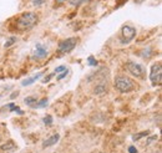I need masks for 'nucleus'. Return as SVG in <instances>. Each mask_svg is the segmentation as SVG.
<instances>
[{
  "mask_svg": "<svg viewBox=\"0 0 162 153\" xmlns=\"http://www.w3.org/2000/svg\"><path fill=\"white\" fill-rule=\"evenodd\" d=\"M37 23V14L34 11H28V13H23L16 20V27L21 31L29 30L35 26V24Z\"/></svg>",
  "mask_w": 162,
  "mask_h": 153,
  "instance_id": "nucleus-1",
  "label": "nucleus"
},
{
  "mask_svg": "<svg viewBox=\"0 0 162 153\" xmlns=\"http://www.w3.org/2000/svg\"><path fill=\"white\" fill-rule=\"evenodd\" d=\"M114 85L120 92H122V94L131 92V91H134L136 88V84L131 78H128L126 76H117L115 78Z\"/></svg>",
  "mask_w": 162,
  "mask_h": 153,
  "instance_id": "nucleus-2",
  "label": "nucleus"
},
{
  "mask_svg": "<svg viewBox=\"0 0 162 153\" xmlns=\"http://www.w3.org/2000/svg\"><path fill=\"white\" fill-rule=\"evenodd\" d=\"M150 80L152 86H160L162 84V66L161 62H156L155 65H152L151 67V72H150Z\"/></svg>",
  "mask_w": 162,
  "mask_h": 153,
  "instance_id": "nucleus-3",
  "label": "nucleus"
},
{
  "mask_svg": "<svg viewBox=\"0 0 162 153\" xmlns=\"http://www.w3.org/2000/svg\"><path fill=\"white\" fill-rule=\"evenodd\" d=\"M126 70L136 78H144L145 77V67L135 61H127L126 62Z\"/></svg>",
  "mask_w": 162,
  "mask_h": 153,
  "instance_id": "nucleus-4",
  "label": "nucleus"
},
{
  "mask_svg": "<svg viewBox=\"0 0 162 153\" xmlns=\"http://www.w3.org/2000/svg\"><path fill=\"white\" fill-rule=\"evenodd\" d=\"M76 44H77L76 37H69V39L63 40V41L59 43L57 50H59V53H61V54H67V53H70V51H73L75 49Z\"/></svg>",
  "mask_w": 162,
  "mask_h": 153,
  "instance_id": "nucleus-5",
  "label": "nucleus"
},
{
  "mask_svg": "<svg viewBox=\"0 0 162 153\" xmlns=\"http://www.w3.org/2000/svg\"><path fill=\"white\" fill-rule=\"evenodd\" d=\"M121 35H122V44H128L131 40H134L136 36V29L131 25H125L121 30Z\"/></svg>",
  "mask_w": 162,
  "mask_h": 153,
  "instance_id": "nucleus-6",
  "label": "nucleus"
},
{
  "mask_svg": "<svg viewBox=\"0 0 162 153\" xmlns=\"http://www.w3.org/2000/svg\"><path fill=\"white\" fill-rule=\"evenodd\" d=\"M47 49L45 47V46H43L40 43H37L36 44V46H35V51H34V57H36V59H44V57H46L47 56Z\"/></svg>",
  "mask_w": 162,
  "mask_h": 153,
  "instance_id": "nucleus-7",
  "label": "nucleus"
},
{
  "mask_svg": "<svg viewBox=\"0 0 162 153\" xmlns=\"http://www.w3.org/2000/svg\"><path fill=\"white\" fill-rule=\"evenodd\" d=\"M59 139H60V135H59V133L53 135L51 137H49L47 139H45V141L43 142V147H44V148H45V147H51V146H54V145L57 143Z\"/></svg>",
  "mask_w": 162,
  "mask_h": 153,
  "instance_id": "nucleus-8",
  "label": "nucleus"
},
{
  "mask_svg": "<svg viewBox=\"0 0 162 153\" xmlns=\"http://www.w3.org/2000/svg\"><path fill=\"white\" fill-rule=\"evenodd\" d=\"M107 91V84L105 82H100L97 84L95 87H94V95L96 96H101V95H104L105 92Z\"/></svg>",
  "mask_w": 162,
  "mask_h": 153,
  "instance_id": "nucleus-9",
  "label": "nucleus"
},
{
  "mask_svg": "<svg viewBox=\"0 0 162 153\" xmlns=\"http://www.w3.org/2000/svg\"><path fill=\"white\" fill-rule=\"evenodd\" d=\"M43 75H44L43 72H39V74H36V75L33 76V77H30V78H28V80H24L23 82H21V85H23V86H30V85H33V84L35 82V81L39 80Z\"/></svg>",
  "mask_w": 162,
  "mask_h": 153,
  "instance_id": "nucleus-10",
  "label": "nucleus"
},
{
  "mask_svg": "<svg viewBox=\"0 0 162 153\" xmlns=\"http://www.w3.org/2000/svg\"><path fill=\"white\" fill-rule=\"evenodd\" d=\"M2 149L4 151V152H9V151H14V149H16V146H15V143H14V141H8V143H5L4 146H2Z\"/></svg>",
  "mask_w": 162,
  "mask_h": 153,
  "instance_id": "nucleus-11",
  "label": "nucleus"
},
{
  "mask_svg": "<svg viewBox=\"0 0 162 153\" xmlns=\"http://www.w3.org/2000/svg\"><path fill=\"white\" fill-rule=\"evenodd\" d=\"M148 135H150V131H144V132H140V133L134 135V136H132V138H134V141H138V139L144 138V137H147Z\"/></svg>",
  "mask_w": 162,
  "mask_h": 153,
  "instance_id": "nucleus-12",
  "label": "nucleus"
},
{
  "mask_svg": "<svg viewBox=\"0 0 162 153\" xmlns=\"http://www.w3.org/2000/svg\"><path fill=\"white\" fill-rule=\"evenodd\" d=\"M24 102H25L26 106L33 107V106L36 104V102H37V100H36V97H31V96H30V97H26V98L24 100Z\"/></svg>",
  "mask_w": 162,
  "mask_h": 153,
  "instance_id": "nucleus-13",
  "label": "nucleus"
},
{
  "mask_svg": "<svg viewBox=\"0 0 162 153\" xmlns=\"http://www.w3.org/2000/svg\"><path fill=\"white\" fill-rule=\"evenodd\" d=\"M47 98H43V100H40L39 102H36V104L33 106V108H39V107H45L47 105Z\"/></svg>",
  "mask_w": 162,
  "mask_h": 153,
  "instance_id": "nucleus-14",
  "label": "nucleus"
},
{
  "mask_svg": "<svg viewBox=\"0 0 162 153\" xmlns=\"http://www.w3.org/2000/svg\"><path fill=\"white\" fill-rule=\"evenodd\" d=\"M151 54H152V50H151L150 47H147V49H144V51L141 53V56L145 57V59H148L151 56Z\"/></svg>",
  "mask_w": 162,
  "mask_h": 153,
  "instance_id": "nucleus-15",
  "label": "nucleus"
},
{
  "mask_svg": "<svg viewBox=\"0 0 162 153\" xmlns=\"http://www.w3.org/2000/svg\"><path fill=\"white\" fill-rule=\"evenodd\" d=\"M16 40H18V39H16L15 36H11V37H10V39L8 40V41L4 44V46H5V47H10L13 44H15V43H16Z\"/></svg>",
  "mask_w": 162,
  "mask_h": 153,
  "instance_id": "nucleus-16",
  "label": "nucleus"
},
{
  "mask_svg": "<svg viewBox=\"0 0 162 153\" xmlns=\"http://www.w3.org/2000/svg\"><path fill=\"white\" fill-rule=\"evenodd\" d=\"M87 64H89V66H97V61L95 60L94 56H89L87 57Z\"/></svg>",
  "mask_w": 162,
  "mask_h": 153,
  "instance_id": "nucleus-17",
  "label": "nucleus"
},
{
  "mask_svg": "<svg viewBox=\"0 0 162 153\" xmlns=\"http://www.w3.org/2000/svg\"><path fill=\"white\" fill-rule=\"evenodd\" d=\"M44 123H45V125H47V126H50V125L53 123V117L50 116V115H47V116L44 118Z\"/></svg>",
  "mask_w": 162,
  "mask_h": 153,
  "instance_id": "nucleus-18",
  "label": "nucleus"
},
{
  "mask_svg": "<svg viewBox=\"0 0 162 153\" xmlns=\"http://www.w3.org/2000/svg\"><path fill=\"white\" fill-rule=\"evenodd\" d=\"M65 70H66V66H57V67L55 69L54 72H55V74H61V72H64Z\"/></svg>",
  "mask_w": 162,
  "mask_h": 153,
  "instance_id": "nucleus-19",
  "label": "nucleus"
},
{
  "mask_svg": "<svg viewBox=\"0 0 162 153\" xmlns=\"http://www.w3.org/2000/svg\"><path fill=\"white\" fill-rule=\"evenodd\" d=\"M67 74H69V70L66 69V70L64 71V72H61V74H60V76H59V77H57L56 80H63L64 77H66V75H67Z\"/></svg>",
  "mask_w": 162,
  "mask_h": 153,
  "instance_id": "nucleus-20",
  "label": "nucleus"
},
{
  "mask_svg": "<svg viewBox=\"0 0 162 153\" xmlns=\"http://www.w3.org/2000/svg\"><path fill=\"white\" fill-rule=\"evenodd\" d=\"M157 139V136H151V137H148V139H147V142H146V146H148L151 142H154V141H156Z\"/></svg>",
  "mask_w": 162,
  "mask_h": 153,
  "instance_id": "nucleus-21",
  "label": "nucleus"
},
{
  "mask_svg": "<svg viewBox=\"0 0 162 153\" xmlns=\"http://www.w3.org/2000/svg\"><path fill=\"white\" fill-rule=\"evenodd\" d=\"M45 2H46V0H34L33 4H34V5H36V6H39V5H43Z\"/></svg>",
  "mask_w": 162,
  "mask_h": 153,
  "instance_id": "nucleus-22",
  "label": "nucleus"
},
{
  "mask_svg": "<svg viewBox=\"0 0 162 153\" xmlns=\"http://www.w3.org/2000/svg\"><path fill=\"white\" fill-rule=\"evenodd\" d=\"M53 76H54V74H50V75H47V76H46L44 80H43V84H46V82H49V81L51 80V77H53Z\"/></svg>",
  "mask_w": 162,
  "mask_h": 153,
  "instance_id": "nucleus-23",
  "label": "nucleus"
},
{
  "mask_svg": "<svg viewBox=\"0 0 162 153\" xmlns=\"http://www.w3.org/2000/svg\"><path fill=\"white\" fill-rule=\"evenodd\" d=\"M11 111H15V112H18L19 115H24V111H21V110H20V107H18V106H14V108H13Z\"/></svg>",
  "mask_w": 162,
  "mask_h": 153,
  "instance_id": "nucleus-24",
  "label": "nucleus"
},
{
  "mask_svg": "<svg viewBox=\"0 0 162 153\" xmlns=\"http://www.w3.org/2000/svg\"><path fill=\"white\" fill-rule=\"evenodd\" d=\"M128 153H137V149L134 146H131V147H128Z\"/></svg>",
  "mask_w": 162,
  "mask_h": 153,
  "instance_id": "nucleus-25",
  "label": "nucleus"
},
{
  "mask_svg": "<svg viewBox=\"0 0 162 153\" xmlns=\"http://www.w3.org/2000/svg\"><path fill=\"white\" fill-rule=\"evenodd\" d=\"M18 95H19V92H14V94L11 95V98H14V97H15V96H18Z\"/></svg>",
  "mask_w": 162,
  "mask_h": 153,
  "instance_id": "nucleus-26",
  "label": "nucleus"
},
{
  "mask_svg": "<svg viewBox=\"0 0 162 153\" xmlns=\"http://www.w3.org/2000/svg\"><path fill=\"white\" fill-rule=\"evenodd\" d=\"M142 2H144V0H135V3H137V4H141Z\"/></svg>",
  "mask_w": 162,
  "mask_h": 153,
  "instance_id": "nucleus-27",
  "label": "nucleus"
},
{
  "mask_svg": "<svg viewBox=\"0 0 162 153\" xmlns=\"http://www.w3.org/2000/svg\"><path fill=\"white\" fill-rule=\"evenodd\" d=\"M57 3H64V2H66V0H56Z\"/></svg>",
  "mask_w": 162,
  "mask_h": 153,
  "instance_id": "nucleus-28",
  "label": "nucleus"
}]
</instances>
